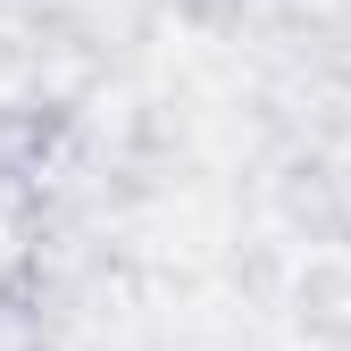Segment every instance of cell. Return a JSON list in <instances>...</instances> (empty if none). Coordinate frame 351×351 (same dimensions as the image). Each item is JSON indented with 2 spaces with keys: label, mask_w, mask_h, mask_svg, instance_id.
<instances>
[{
  "label": "cell",
  "mask_w": 351,
  "mask_h": 351,
  "mask_svg": "<svg viewBox=\"0 0 351 351\" xmlns=\"http://www.w3.org/2000/svg\"><path fill=\"white\" fill-rule=\"evenodd\" d=\"M59 134H67V109L59 101H0V201L25 193L34 176L51 167Z\"/></svg>",
  "instance_id": "6da1fadb"
}]
</instances>
